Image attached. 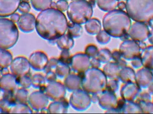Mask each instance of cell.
<instances>
[{
  "instance_id": "obj_4",
  "label": "cell",
  "mask_w": 153,
  "mask_h": 114,
  "mask_svg": "<svg viewBox=\"0 0 153 114\" xmlns=\"http://www.w3.org/2000/svg\"><path fill=\"white\" fill-rule=\"evenodd\" d=\"M19 38L18 27L10 19L0 18V49H8L13 47Z\"/></svg>"
},
{
  "instance_id": "obj_12",
  "label": "cell",
  "mask_w": 153,
  "mask_h": 114,
  "mask_svg": "<svg viewBox=\"0 0 153 114\" xmlns=\"http://www.w3.org/2000/svg\"><path fill=\"white\" fill-rule=\"evenodd\" d=\"M98 7L104 11H111L117 6V0H96Z\"/></svg>"
},
{
  "instance_id": "obj_23",
  "label": "cell",
  "mask_w": 153,
  "mask_h": 114,
  "mask_svg": "<svg viewBox=\"0 0 153 114\" xmlns=\"http://www.w3.org/2000/svg\"><path fill=\"white\" fill-rule=\"evenodd\" d=\"M23 1H24L27 2H28L30 1H31V0H23Z\"/></svg>"
},
{
  "instance_id": "obj_16",
  "label": "cell",
  "mask_w": 153,
  "mask_h": 114,
  "mask_svg": "<svg viewBox=\"0 0 153 114\" xmlns=\"http://www.w3.org/2000/svg\"><path fill=\"white\" fill-rule=\"evenodd\" d=\"M17 79V82L18 85H19L23 88H29L31 85V81L29 77L26 75L18 77Z\"/></svg>"
},
{
  "instance_id": "obj_24",
  "label": "cell",
  "mask_w": 153,
  "mask_h": 114,
  "mask_svg": "<svg viewBox=\"0 0 153 114\" xmlns=\"http://www.w3.org/2000/svg\"><path fill=\"white\" fill-rule=\"evenodd\" d=\"M1 72H0V79H1Z\"/></svg>"
},
{
  "instance_id": "obj_13",
  "label": "cell",
  "mask_w": 153,
  "mask_h": 114,
  "mask_svg": "<svg viewBox=\"0 0 153 114\" xmlns=\"http://www.w3.org/2000/svg\"><path fill=\"white\" fill-rule=\"evenodd\" d=\"M33 8L38 11H44L49 9L53 2L52 0H31Z\"/></svg>"
},
{
  "instance_id": "obj_1",
  "label": "cell",
  "mask_w": 153,
  "mask_h": 114,
  "mask_svg": "<svg viewBox=\"0 0 153 114\" xmlns=\"http://www.w3.org/2000/svg\"><path fill=\"white\" fill-rule=\"evenodd\" d=\"M36 27L43 37L61 35L67 29V19L62 12L49 8L39 13L36 19Z\"/></svg>"
},
{
  "instance_id": "obj_20",
  "label": "cell",
  "mask_w": 153,
  "mask_h": 114,
  "mask_svg": "<svg viewBox=\"0 0 153 114\" xmlns=\"http://www.w3.org/2000/svg\"><path fill=\"white\" fill-rule=\"evenodd\" d=\"M4 94V90L0 88V100L3 98Z\"/></svg>"
},
{
  "instance_id": "obj_11",
  "label": "cell",
  "mask_w": 153,
  "mask_h": 114,
  "mask_svg": "<svg viewBox=\"0 0 153 114\" xmlns=\"http://www.w3.org/2000/svg\"><path fill=\"white\" fill-rule=\"evenodd\" d=\"M31 110L26 104L14 102L12 103L9 109V113H30Z\"/></svg>"
},
{
  "instance_id": "obj_8",
  "label": "cell",
  "mask_w": 153,
  "mask_h": 114,
  "mask_svg": "<svg viewBox=\"0 0 153 114\" xmlns=\"http://www.w3.org/2000/svg\"><path fill=\"white\" fill-rule=\"evenodd\" d=\"M36 19L35 16L31 13H24L21 15L18 22L19 28L25 33L33 31L36 27Z\"/></svg>"
},
{
  "instance_id": "obj_10",
  "label": "cell",
  "mask_w": 153,
  "mask_h": 114,
  "mask_svg": "<svg viewBox=\"0 0 153 114\" xmlns=\"http://www.w3.org/2000/svg\"><path fill=\"white\" fill-rule=\"evenodd\" d=\"M13 60L11 53L7 49H0V68L6 69L10 65Z\"/></svg>"
},
{
  "instance_id": "obj_3",
  "label": "cell",
  "mask_w": 153,
  "mask_h": 114,
  "mask_svg": "<svg viewBox=\"0 0 153 114\" xmlns=\"http://www.w3.org/2000/svg\"><path fill=\"white\" fill-rule=\"evenodd\" d=\"M128 14L134 20L146 22L153 18V0H127Z\"/></svg>"
},
{
  "instance_id": "obj_25",
  "label": "cell",
  "mask_w": 153,
  "mask_h": 114,
  "mask_svg": "<svg viewBox=\"0 0 153 114\" xmlns=\"http://www.w3.org/2000/svg\"><path fill=\"white\" fill-rule=\"evenodd\" d=\"M65 1H67V0H65Z\"/></svg>"
},
{
  "instance_id": "obj_18",
  "label": "cell",
  "mask_w": 153,
  "mask_h": 114,
  "mask_svg": "<svg viewBox=\"0 0 153 114\" xmlns=\"http://www.w3.org/2000/svg\"><path fill=\"white\" fill-rule=\"evenodd\" d=\"M56 8L61 12L65 11L68 10L69 4L65 0H59L56 2Z\"/></svg>"
},
{
  "instance_id": "obj_26",
  "label": "cell",
  "mask_w": 153,
  "mask_h": 114,
  "mask_svg": "<svg viewBox=\"0 0 153 114\" xmlns=\"http://www.w3.org/2000/svg\"><path fill=\"white\" fill-rule=\"evenodd\" d=\"M117 1H119V0H117Z\"/></svg>"
},
{
  "instance_id": "obj_6",
  "label": "cell",
  "mask_w": 153,
  "mask_h": 114,
  "mask_svg": "<svg viewBox=\"0 0 153 114\" xmlns=\"http://www.w3.org/2000/svg\"><path fill=\"white\" fill-rule=\"evenodd\" d=\"M29 61L23 57H18L13 59L10 70L12 74L17 77L26 75L30 70Z\"/></svg>"
},
{
  "instance_id": "obj_14",
  "label": "cell",
  "mask_w": 153,
  "mask_h": 114,
  "mask_svg": "<svg viewBox=\"0 0 153 114\" xmlns=\"http://www.w3.org/2000/svg\"><path fill=\"white\" fill-rule=\"evenodd\" d=\"M14 97L17 102L26 104L28 100V92L25 88L19 89L14 93Z\"/></svg>"
},
{
  "instance_id": "obj_15",
  "label": "cell",
  "mask_w": 153,
  "mask_h": 114,
  "mask_svg": "<svg viewBox=\"0 0 153 114\" xmlns=\"http://www.w3.org/2000/svg\"><path fill=\"white\" fill-rule=\"evenodd\" d=\"M86 29L89 32L94 33L99 31L100 29V23L96 19H92L89 21L85 26Z\"/></svg>"
},
{
  "instance_id": "obj_7",
  "label": "cell",
  "mask_w": 153,
  "mask_h": 114,
  "mask_svg": "<svg viewBox=\"0 0 153 114\" xmlns=\"http://www.w3.org/2000/svg\"><path fill=\"white\" fill-rule=\"evenodd\" d=\"M21 0H0V18L10 16L18 10Z\"/></svg>"
},
{
  "instance_id": "obj_2",
  "label": "cell",
  "mask_w": 153,
  "mask_h": 114,
  "mask_svg": "<svg viewBox=\"0 0 153 114\" xmlns=\"http://www.w3.org/2000/svg\"><path fill=\"white\" fill-rule=\"evenodd\" d=\"M131 21L127 14L121 10H113L107 13L103 20L104 29L111 34L120 35L130 27Z\"/></svg>"
},
{
  "instance_id": "obj_19",
  "label": "cell",
  "mask_w": 153,
  "mask_h": 114,
  "mask_svg": "<svg viewBox=\"0 0 153 114\" xmlns=\"http://www.w3.org/2000/svg\"><path fill=\"white\" fill-rule=\"evenodd\" d=\"M20 17V16L19 13H14L11 15L10 20L14 23H17V22L18 23Z\"/></svg>"
},
{
  "instance_id": "obj_22",
  "label": "cell",
  "mask_w": 153,
  "mask_h": 114,
  "mask_svg": "<svg viewBox=\"0 0 153 114\" xmlns=\"http://www.w3.org/2000/svg\"><path fill=\"white\" fill-rule=\"evenodd\" d=\"M51 8H53V9H56V3H55V2H52V4H51Z\"/></svg>"
},
{
  "instance_id": "obj_9",
  "label": "cell",
  "mask_w": 153,
  "mask_h": 114,
  "mask_svg": "<svg viewBox=\"0 0 153 114\" xmlns=\"http://www.w3.org/2000/svg\"><path fill=\"white\" fill-rule=\"evenodd\" d=\"M18 85L17 77L12 74L6 73L1 77L0 88L4 91L13 92Z\"/></svg>"
},
{
  "instance_id": "obj_21",
  "label": "cell",
  "mask_w": 153,
  "mask_h": 114,
  "mask_svg": "<svg viewBox=\"0 0 153 114\" xmlns=\"http://www.w3.org/2000/svg\"><path fill=\"white\" fill-rule=\"evenodd\" d=\"M117 6H118L119 8L122 9V8H124L126 7V4H125V3L123 2H121L119 3H118Z\"/></svg>"
},
{
  "instance_id": "obj_5",
  "label": "cell",
  "mask_w": 153,
  "mask_h": 114,
  "mask_svg": "<svg viewBox=\"0 0 153 114\" xmlns=\"http://www.w3.org/2000/svg\"><path fill=\"white\" fill-rule=\"evenodd\" d=\"M67 14L73 22L83 24L91 17L92 6L86 0H74L69 5Z\"/></svg>"
},
{
  "instance_id": "obj_17",
  "label": "cell",
  "mask_w": 153,
  "mask_h": 114,
  "mask_svg": "<svg viewBox=\"0 0 153 114\" xmlns=\"http://www.w3.org/2000/svg\"><path fill=\"white\" fill-rule=\"evenodd\" d=\"M18 10L20 12L23 13V14L28 13L30 10V5L27 2L22 1L21 2L19 5Z\"/></svg>"
}]
</instances>
